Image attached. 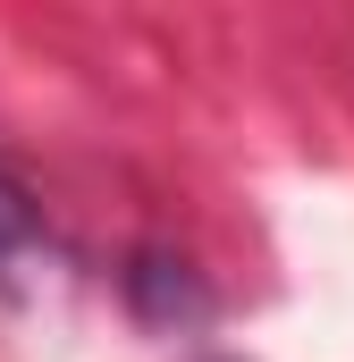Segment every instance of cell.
<instances>
[{
	"instance_id": "3",
	"label": "cell",
	"mask_w": 354,
	"mask_h": 362,
	"mask_svg": "<svg viewBox=\"0 0 354 362\" xmlns=\"http://www.w3.org/2000/svg\"><path fill=\"white\" fill-rule=\"evenodd\" d=\"M211 362H236V354H211Z\"/></svg>"
},
{
	"instance_id": "1",
	"label": "cell",
	"mask_w": 354,
	"mask_h": 362,
	"mask_svg": "<svg viewBox=\"0 0 354 362\" xmlns=\"http://www.w3.org/2000/svg\"><path fill=\"white\" fill-rule=\"evenodd\" d=\"M127 295H135V312H144V320H202V312H211V295L194 286V270L169 262V253H135Z\"/></svg>"
},
{
	"instance_id": "2",
	"label": "cell",
	"mask_w": 354,
	"mask_h": 362,
	"mask_svg": "<svg viewBox=\"0 0 354 362\" xmlns=\"http://www.w3.org/2000/svg\"><path fill=\"white\" fill-rule=\"evenodd\" d=\"M42 245V211H34V194L0 169V270L17 262V253H34Z\"/></svg>"
}]
</instances>
